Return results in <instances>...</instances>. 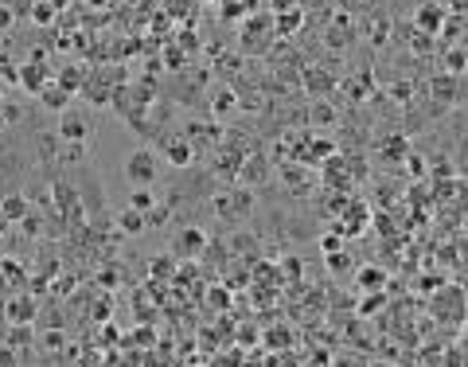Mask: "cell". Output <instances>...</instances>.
<instances>
[{"label":"cell","instance_id":"5bb4252c","mask_svg":"<svg viewBox=\"0 0 468 367\" xmlns=\"http://www.w3.org/2000/svg\"><path fill=\"white\" fill-rule=\"evenodd\" d=\"M461 36H464V16H461V12L445 16V24H441L437 39H449V44H461Z\"/></svg>","mask_w":468,"mask_h":367},{"label":"cell","instance_id":"7a4b0ae2","mask_svg":"<svg viewBox=\"0 0 468 367\" xmlns=\"http://www.w3.org/2000/svg\"><path fill=\"white\" fill-rule=\"evenodd\" d=\"M445 16H449V8L441 4V0H422V4L410 12V28L422 31V36H433V39H437V31H441V24H445Z\"/></svg>","mask_w":468,"mask_h":367},{"label":"cell","instance_id":"e0dca14e","mask_svg":"<svg viewBox=\"0 0 468 367\" xmlns=\"http://www.w3.org/2000/svg\"><path fill=\"white\" fill-rule=\"evenodd\" d=\"M324 258H328V270L336 273V278H340V273H351V270H355V262H351V254H347L344 246L332 250V254H324Z\"/></svg>","mask_w":468,"mask_h":367},{"label":"cell","instance_id":"9c48e42d","mask_svg":"<svg viewBox=\"0 0 468 367\" xmlns=\"http://www.w3.org/2000/svg\"><path fill=\"white\" fill-rule=\"evenodd\" d=\"M71 90L66 86H58V82H47L44 90H39V102H44V110H51V114H63L66 106H71Z\"/></svg>","mask_w":468,"mask_h":367},{"label":"cell","instance_id":"ba28073f","mask_svg":"<svg viewBox=\"0 0 468 367\" xmlns=\"http://www.w3.org/2000/svg\"><path fill=\"white\" fill-rule=\"evenodd\" d=\"M28 211H31V203H28L24 191H8V196L0 199V219H4V223H20Z\"/></svg>","mask_w":468,"mask_h":367},{"label":"cell","instance_id":"7402d4cb","mask_svg":"<svg viewBox=\"0 0 468 367\" xmlns=\"http://www.w3.org/2000/svg\"><path fill=\"white\" fill-rule=\"evenodd\" d=\"M265 176H270L265 161H242V180H258V184H262Z\"/></svg>","mask_w":468,"mask_h":367},{"label":"cell","instance_id":"8992f818","mask_svg":"<svg viewBox=\"0 0 468 367\" xmlns=\"http://www.w3.org/2000/svg\"><path fill=\"white\" fill-rule=\"evenodd\" d=\"M36 316H39V305H36V297H28V293L12 297V301L4 305V324L8 328H12V324H36Z\"/></svg>","mask_w":468,"mask_h":367},{"label":"cell","instance_id":"ffe728a7","mask_svg":"<svg viewBox=\"0 0 468 367\" xmlns=\"http://www.w3.org/2000/svg\"><path fill=\"white\" fill-rule=\"evenodd\" d=\"M51 20H55V4H47V0H36V4H31V24L47 28Z\"/></svg>","mask_w":468,"mask_h":367},{"label":"cell","instance_id":"f546056e","mask_svg":"<svg viewBox=\"0 0 468 367\" xmlns=\"http://www.w3.org/2000/svg\"><path fill=\"white\" fill-rule=\"evenodd\" d=\"M66 344V336H63V332H47V336H44V348H47V352H58V348H63Z\"/></svg>","mask_w":468,"mask_h":367},{"label":"cell","instance_id":"603a6c76","mask_svg":"<svg viewBox=\"0 0 468 367\" xmlns=\"http://www.w3.org/2000/svg\"><path fill=\"white\" fill-rule=\"evenodd\" d=\"M20 121H24V106L0 102V125H20Z\"/></svg>","mask_w":468,"mask_h":367},{"label":"cell","instance_id":"1f68e13d","mask_svg":"<svg viewBox=\"0 0 468 367\" xmlns=\"http://www.w3.org/2000/svg\"><path fill=\"white\" fill-rule=\"evenodd\" d=\"M406 156H410V161H406V169L414 172V176H425V161H422V156H417V153H406Z\"/></svg>","mask_w":468,"mask_h":367},{"label":"cell","instance_id":"4316f807","mask_svg":"<svg viewBox=\"0 0 468 367\" xmlns=\"http://www.w3.org/2000/svg\"><path fill=\"white\" fill-rule=\"evenodd\" d=\"M305 82H308V90H328L332 86V79H328V74H320V71H308Z\"/></svg>","mask_w":468,"mask_h":367},{"label":"cell","instance_id":"d6986e66","mask_svg":"<svg viewBox=\"0 0 468 367\" xmlns=\"http://www.w3.org/2000/svg\"><path fill=\"white\" fill-rule=\"evenodd\" d=\"M308 118H312V125H320V129H328V125L336 121V110H332V106L320 98V102H312V110H308Z\"/></svg>","mask_w":468,"mask_h":367},{"label":"cell","instance_id":"83f0119b","mask_svg":"<svg viewBox=\"0 0 468 367\" xmlns=\"http://www.w3.org/2000/svg\"><path fill=\"white\" fill-rule=\"evenodd\" d=\"M20 227H24V235H39V231H44V223H39V215H24V219H20Z\"/></svg>","mask_w":468,"mask_h":367},{"label":"cell","instance_id":"5b68a950","mask_svg":"<svg viewBox=\"0 0 468 367\" xmlns=\"http://www.w3.org/2000/svg\"><path fill=\"white\" fill-rule=\"evenodd\" d=\"M55 133H58L63 141H86V137H90V118L66 106V110L58 114V129H55Z\"/></svg>","mask_w":468,"mask_h":367},{"label":"cell","instance_id":"277c9868","mask_svg":"<svg viewBox=\"0 0 468 367\" xmlns=\"http://www.w3.org/2000/svg\"><path fill=\"white\" fill-rule=\"evenodd\" d=\"M161 156L172 164V169H191V164H195V145H191L188 137H164Z\"/></svg>","mask_w":468,"mask_h":367},{"label":"cell","instance_id":"d590c367","mask_svg":"<svg viewBox=\"0 0 468 367\" xmlns=\"http://www.w3.org/2000/svg\"><path fill=\"white\" fill-rule=\"evenodd\" d=\"M227 301H230L227 289H211V305H223V308H227Z\"/></svg>","mask_w":468,"mask_h":367},{"label":"cell","instance_id":"f1b7e54d","mask_svg":"<svg viewBox=\"0 0 468 367\" xmlns=\"http://www.w3.org/2000/svg\"><path fill=\"white\" fill-rule=\"evenodd\" d=\"M223 110H234V94L230 90H219V94H215V114H223Z\"/></svg>","mask_w":468,"mask_h":367},{"label":"cell","instance_id":"8d00e7d4","mask_svg":"<svg viewBox=\"0 0 468 367\" xmlns=\"http://www.w3.org/2000/svg\"><path fill=\"white\" fill-rule=\"evenodd\" d=\"M0 367H16V356H12V348H0Z\"/></svg>","mask_w":468,"mask_h":367},{"label":"cell","instance_id":"484cf974","mask_svg":"<svg viewBox=\"0 0 468 367\" xmlns=\"http://www.w3.org/2000/svg\"><path fill=\"white\" fill-rule=\"evenodd\" d=\"M324 44H328V47H347V44H351V31L344 36V28H328V36H324Z\"/></svg>","mask_w":468,"mask_h":367},{"label":"cell","instance_id":"d6a6232c","mask_svg":"<svg viewBox=\"0 0 468 367\" xmlns=\"http://www.w3.org/2000/svg\"><path fill=\"white\" fill-rule=\"evenodd\" d=\"M382 305H387V297H382V289H379V293H371V297L363 301V313L371 316V308H382Z\"/></svg>","mask_w":468,"mask_h":367},{"label":"cell","instance_id":"44dd1931","mask_svg":"<svg viewBox=\"0 0 468 367\" xmlns=\"http://www.w3.org/2000/svg\"><path fill=\"white\" fill-rule=\"evenodd\" d=\"M156 203V196L148 188H133V196H129V207L133 211H148V207Z\"/></svg>","mask_w":468,"mask_h":367},{"label":"cell","instance_id":"ac0fdd59","mask_svg":"<svg viewBox=\"0 0 468 367\" xmlns=\"http://www.w3.org/2000/svg\"><path fill=\"white\" fill-rule=\"evenodd\" d=\"M58 161H63V164H82V161H86V141H63Z\"/></svg>","mask_w":468,"mask_h":367},{"label":"cell","instance_id":"3957f363","mask_svg":"<svg viewBox=\"0 0 468 367\" xmlns=\"http://www.w3.org/2000/svg\"><path fill=\"white\" fill-rule=\"evenodd\" d=\"M47 82H51V74H47L44 55H31L28 63H20V82H16L20 90H28V94H39V90H44Z\"/></svg>","mask_w":468,"mask_h":367},{"label":"cell","instance_id":"ab89813d","mask_svg":"<svg viewBox=\"0 0 468 367\" xmlns=\"http://www.w3.org/2000/svg\"><path fill=\"white\" fill-rule=\"evenodd\" d=\"M153 273H172V262H161V258H156V262H153Z\"/></svg>","mask_w":468,"mask_h":367},{"label":"cell","instance_id":"e575fe53","mask_svg":"<svg viewBox=\"0 0 468 367\" xmlns=\"http://www.w3.org/2000/svg\"><path fill=\"white\" fill-rule=\"evenodd\" d=\"M270 8H273V16H278V12H289V8H297V0H270Z\"/></svg>","mask_w":468,"mask_h":367},{"label":"cell","instance_id":"52a82bcc","mask_svg":"<svg viewBox=\"0 0 468 367\" xmlns=\"http://www.w3.org/2000/svg\"><path fill=\"white\" fill-rule=\"evenodd\" d=\"M172 250H176L180 258H199V254L207 250V231H203V227H183L180 235H176Z\"/></svg>","mask_w":468,"mask_h":367},{"label":"cell","instance_id":"7c38bea8","mask_svg":"<svg viewBox=\"0 0 468 367\" xmlns=\"http://www.w3.org/2000/svg\"><path fill=\"white\" fill-rule=\"evenodd\" d=\"M117 231H121V235H141V231H145V211L125 207V211L117 215Z\"/></svg>","mask_w":468,"mask_h":367},{"label":"cell","instance_id":"d4e9b609","mask_svg":"<svg viewBox=\"0 0 468 367\" xmlns=\"http://www.w3.org/2000/svg\"><path fill=\"white\" fill-rule=\"evenodd\" d=\"M387 39H390V20L387 16H379L375 28H371V44H387Z\"/></svg>","mask_w":468,"mask_h":367},{"label":"cell","instance_id":"6da1fadb","mask_svg":"<svg viewBox=\"0 0 468 367\" xmlns=\"http://www.w3.org/2000/svg\"><path fill=\"white\" fill-rule=\"evenodd\" d=\"M125 180H129L133 188H153V184L161 180V156H156L153 149H133V153L125 156Z\"/></svg>","mask_w":468,"mask_h":367},{"label":"cell","instance_id":"836d02e7","mask_svg":"<svg viewBox=\"0 0 468 367\" xmlns=\"http://www.w3.org/2000/svg\"><path fill=\"white\" fill-rule=\"evenodd\" d=\"M320 250H324V254H332V250H340V235H324V238H320Z\"/></svg>","mask_w":468,"mask_h":367},{"label":"cell","instance_id":"cb8c5ba5","mask_svg":"<svg viewBox=\"0 0 468 367\" xmlns=\"http://www.w3.org/2000/svg\"><path fill=\"white\" fill-rule=\"evenodd\" d=\"M161 223H168V207H148L145 211V231H153V227H161Z\"/></svg>","mask_w":468,"mask_h":367},{"label":"cell","instance_id":"8fae6325","mask_svg":"<svg viewBox=\"0 0 468 367\" xmlns=\"http://www.w3.org/2000/svg\"><path fill=\"white\" fill-rule=\"evenodd\" d=\"M270 24H273V31H278V36H292V31L305 24V12H300V8H289V12H278Z\"/></svg>","mask_w":468,"mask_h":367},{"label":"cell","instance_id":"2e32d148","mask_svg":"<svg viewBox=\"0 0 468 367\" xmlns=\"http://www.w3.org/2000/svg\"><path fill=\"white\" fill-rule=\"evenodd\" d=\"M55 203H58V211L71 207V211L78 215V191H74L71 184H55Z\"/></svg>","mask_w":468,"mask_h":367},{"label":"cell","instance_id":"60d3db41","mask_svg":"<svg viewBox=\"0 0 468 367\" xmlns=\"http://www.w3.org/2000/svg\"><path fill=\"white\" fill-rule=\"evenodd\" d=\"M0 102H4V82H0Z\"/></svg>","mask_w":468,"mask_h":367},{"label":"cell","instance_id":"4dcf8cb0","mask_svg":"<svg viewBox=\"0 0 468 367\" xmlns=\"http://www.w3.org/2000/svg\"><path fill=\"white\" fill-rule=\"evenodd\" d=\"M12 24H16L12 4H0V31H12Z\"/></svg>","mask_w":468,"mask_h":367},{"label":"cell","instance_id":"30bf717a","mask_svg":"<svg viewBox=\"0 0 468 367\" xmlns=\"http://www.w3.org/2000/svg\"><path fill=\"white\" fill-rule=\"evenodd\" d=\"M36 153H39V161H58L63 137H58V133H36Z\"/></svg>","mask_w":468,"mask_h":367},{"label":"cell","instance_id":"f35d334b","mask_svg":"<svg viewBox=\"0 0 468 367\" xmlns=\"http://www.w3.org/2000/svg\"><path fill=\"white\" fill-rule=\"evenodd\" d=\"M98 281H102V289H113V286H117V281H113V270H102V278H98Z\"/></svg>","mask_w":468,"mask_h":367},{"label":"cell","instance_id":"9a60e30c","mask_svg":"<svg viewBox=\"0 0 468 367\" xmlns=\"http://www.w3.org/2000/svg\"><path fill=\"white\" fill-rule=\"evenodd\" d=\"M359 286H363L367 293H379V289L387 286V273H382L379 266H363V270H359Z\"/></svg>","mask_w":468,"mask_h":367},{"label":"cell","instance_id":"4fadbf2b","mask_svg":"<svg viewBox=\"0 0 468 367\" xmlns=\"http://www.w3.org/2000/svg\"><path fill=\"white\" fill-rule=\"evenodd\" d=\"M441 74H464V44H453L441 55Z\"/></svg>","mask_w":468,"mask_h":367},{"label":"cell","instance_id":"74e56055","mask_svg":"<svg viewBox=\"0 0 468 367\" xmlns=\"http://www.w3.org/2000/svg\"><path fill=\"white\" fill-rule=\"evenodd\" d=\"M410 94H414V90H410L406 82H398V86H395V98H398V102H410Z\"/></svg>","mask_w":468,"mask_h":367}]
</instances>
